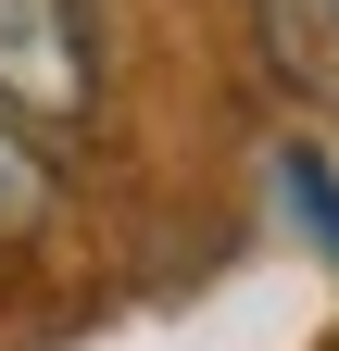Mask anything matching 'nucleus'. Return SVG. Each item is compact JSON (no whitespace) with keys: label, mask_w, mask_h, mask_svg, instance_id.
Returning <instances> with one entry per match:
<instances>
[{"label":"nucleus","mask_w":339,"mask_h":351,"mask_svg":"<svg viewBox=\"0 0 339 351\" xmlns=\"http://www.w3.org/2000/svg\"><path fill=\"white\" fill-rule=\"evenodd\" d=\"M251 51L289 101H339V0H251Z\"/></svg>","instance_id":"nucleus-2"},{"label":"nucleus","mask_w":339,"mask_h":351,"mask_svg":"<svg viewBox=\"0 0 339 351\" xmlns=\"http://www.w3.org/2000/svg\"><path fill=\"white\" fill-rule=\"evenodd\" d=\"M101 113V25L89 0H0V125L89 138Z\"/></svg>","instance_id":"nucleus-1"},{"label":"nucleus","mask_w":339,"mask_h":351,"mask_svg":"<svg viewBox=\"0 0 339 351\" xmlns=\"http://www.w3.org/2000/svg\"><path fill=\"white\" fill-rule=\"evenodd\" d=\"M51 201H63V176H51V138H25V125H0V251L51 226Z\"/></svg>","instance_id":"nucleus-3"}]
</instances>
